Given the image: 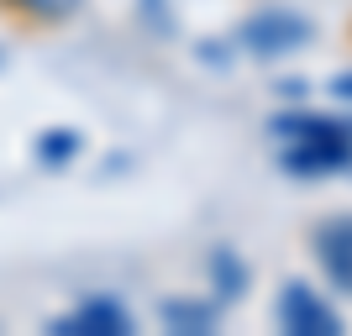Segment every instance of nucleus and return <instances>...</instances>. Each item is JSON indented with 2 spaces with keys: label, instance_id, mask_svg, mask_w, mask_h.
I'll return each instance as SVG.
<instances>
[{
  "label": "nucleus",
  "instance_id": "2",
  "mask_svg": "<svg viewBox=\"0 0 352 336\" xmlns=\"http://www.w3.org/2000/svg\"><path fill=\"white\" fill-rule=\"evenodd\" d=\"M305 43H310V21L300 11H284V5L248 16V27H242V47L258 53V58H284V53H294Z\"/></svg>",
  "mask_w": 352,
  "mask_h": 336
},
{
  "label": "nucleus",
  "instance_id": "5",
  "mask_svg": "<svg viewBox=\"0 0 352 336\" xmlns=\"http://www.w3.org/2000/svg\"><path fill=\"white\" fill-rule=\"evenodd\" d=\"M58 331H85V336H121L132 331V315H126V305H116V300H85V305H74L69 315L58 321Z\"/></svg>",
  "mask_w": 352,
  "mask_h": 336
},
{
  "label": "nucleus",
  "instance_id": "1",
  "mask_svg": "<svg viewBox=\"0 0 352 336\" xmlns=\"http://www.w3.org/2000/svg\"><path fill=\"white\" fill-rule=\"evenodd\" d=\"M274 137L284 142L279 163L300 179H326V174H352V121L337 116H279Z\"/></svg>",
  "mask_w": 352,
  "mask_h": 336
},
{
  "label": "nucleus",
  "instance_id": "6",
  "mask_svg": "<svg viewBox=\"0 0 352 336\" xmlns=\"http://www.w3.org/2000/svg\"><path fill=\"white\" fill-rule=\"evenodd\" d=\"M85 0H0V11L21 27H63Z\"/></svg>",
  "mask_w": 352,
  "mask_h": 336
},
{
  "label": "nucleus",
  "instance_id": "7",
  "mask_svg": "<svg viewBox=\"0 0 352 336\" xmlns=\"http://www.w3.org/2000/svg\"><path fill=\"white\" fill-rule=\"evenodd\" d=\"M331 89H337V95H347V100H352V74H342V79H337V85H331Z\"/></svg>",
  "mask_w": 352,
  "mask_h": 336
},
{
  "label": "nucleus",
  "instance_id": "4",
  "mask_svg": "<svg viewBox=\"0 0 352 336\" xmlns=\"http://www.w3.org/2000/svg\"><path fill=\"white\" fill-rule=\"evenodd\" d=\"M310 252L316 268L326 273V284L342 294H352V216H331L310 232Z\"/></svg>",
  "mask_w": 352,
  "mask_h": 336
},
{
  "label": "nucleus",
  "instance_id": "3",
  "mask_svg": "<svg viewBox=\"0 0 352 336\" xmlns=\"http://www.w3.org/2000/svg\"><path fill=\"white\" fill-rule=\"evenodd\" d=\"M279 326L289 336H337L342 331V315L331 310V300L310 289L305 278H289L279 289Z\"/></svg>",
  "mask_w": 352,
  "mask_h": 336
}]
</instances>
